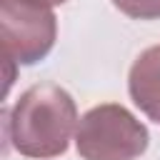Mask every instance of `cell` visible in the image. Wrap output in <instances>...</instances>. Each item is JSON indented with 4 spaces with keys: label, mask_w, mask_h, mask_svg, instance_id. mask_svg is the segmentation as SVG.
Listing matches in <instances>:
<instances>
[{
    "label": "cell",
    "mask_w": 160,
    "mask_h": 160,
    "mask_svg": "<svg viewBox=\"0 0 160 160\" xmlns=\"http://www.w3.org/2000/svg\"><path fill=\"white\" fill-rule=\"evenodd\" d=\"M75 128V100L65 88L55 82L28 88L15 100V105L5 110V135L10 145L25 158L48 160L62 155Z\"/></svg>",
    "instance_id": "1"
},
{
    "label": "cell",
    "mask_w": 160,
    "mask_h": 160,
    "mask_svg": "<svg viewBox=\"0 0 160 160\" xmlns=\"http://www.w3.org/2000/svg\"><path fill=\"white\" fill-rule=\"evenodd\" d=\"M148 142V128L118 102L90 108L75 128V150L82 160H135Z\"/></svg>",
    "instance_id": "2"
},
{
    "label": "cell",
    "mask_w": 160,
    "mask_h": 160,
    "mask_svg": "<svg viewBox=\"0 0 160 160\" xmlns=\"http://www.w3.org/2000/svg\"><path fill=\"white\" fill-rule=\"evenodd\" d=\"M0 30L8 65H35L55 45L58 18L52 8L0 0Z\"/></svg>",
    "instance_id": "3"
},
{
    "label": "cell",
    "mask_w": 160,
    "mask_h": 160,
    "mask_svg": "<svg viewBox=\"0 0 160 160\" xmlns=\"http://www.w3.org/2000/svg\"><path fill=\"white\" fill-rule=\"evenodd\" d=\"M128 92L135 108L160 125V45L145 48L128 72Z\"/></svg>",
    "instance_id": "4"
},
{
    "label": "cell",
    "mask_w": 160,
    "mask_h": 160,
    "mask_svg": "<svg viewBox=\"0 0 160 160\" xmlns=\"http://www.w3.org/2000/svg\"><path fill=\"white\" fill-rule=\"evenodd\" d=\"M112 5L132 20H158L160 0H112Z\"/></svg>",
    "instance_id": "5"
},
{
    "label": "cell",
    "mask_w": 160,
    "mask_h": 160,
    "mask_svg": "<svg viewBox=\"0 0 160 160\" xmlns=\"http://www.w3.org/2000/svg\"><path fill=\"white\" fill-rule=\"evenodd\" d=\"M18 2H30V5H40V8H55V5H62L68 0H18Z\"/></svg>",
    "instance_id": "6"
}]
</instances>
